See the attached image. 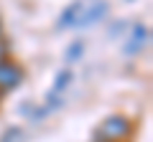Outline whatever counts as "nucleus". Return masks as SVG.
<instances>
[{"label": "nucleus", "mask_w": 153, "mask_h": 142, "mask_svg": "<svg viewBox=\"0 0 153 142\" xmlns=\"http://www.w3.org/2000/svg\"><path fill=\"white\" fill-rule=\"evenodd\" d=\"M133 132V124L125 114H110L94 130V142H125Z\"/></svg>", "instance_id": "obj_1"}, {"label": "nucleus", "mask_w": 153, "mask_h": 142, "mask_svg": "<svg viewBox=\"0 0 153 142\" xmlns=\"http://www.w3.org/2000/svg\"><path fill=\"white\" fill-rule=\"evenodd\" d=\"M125 3H133V0H125Z\"/></svg>", "instance_id": "obj_11"}, {"label": "nucleus", "mask_w": 153, "mask_h": 142, "mask_svg": "<svg viewBox=\"0 0 153 142\" xmlns=\"http://www.w3.org/2000/svg\"><path fill=\"white\" fill-rule=\"evenodd\" d=\"M61 104H64L61 94H54V91H51L49 97H46L44 107H36V109L31 112V119H33V122H36V119H46V117H49V114H54L56 109H61Z\"/></svg>", "instance_id": "obj_6"}, {"label": "nucleus", "mask_w": 153, "mask_h": 142, "mask_svg": "<svg viewBox=\"0 0 153 142\" xmlns=\"http://www.w3.org/2000/svg\"><path fill=\"white\" fill-rule=\"evenodd\" d=\"M3 59H10V46L0 38V61H3Z\"/></svg>", "instance_id": "obj_10"}, {"label": "nucleus", "mask_w": 153, "mask_h": 142, "mask_svg": "<svg viewBox=\"0 0 153 142\" xmlns=\"http://www.w3.org/2000/svg\"><path fill=\"white\" fill-rule=\"evenodd\" d=\"M148 41H151V31H148V26L135 23V26L130 28V36H128L125 43H123V53H125V56L143 53V48L148 46Z\"/></svg>", "instance_id": "obj_4"}, {"label": "nucleus", "mask_w": 153, "mask_h": 142, "mask_svg": "<svg viewBox=\"0 0 153 142\" xmlns=\"http://www.w3.org/2000/svg\"><path fill=\"white\" fill-rule=\"evenodd\" d=\"M23 130L21 127H10V130H5L3 135H0V142H23Z\"/></svg>", "instance_id": "obj_8"}, {"label": "nucleus", "mask_w": 153, "mask_h": 142, "mask_svg": "<svg viewBox=\"0 0 153 142\" xmlns=\"http://www.w3.org/2000/svg\"><path fill=\"white\" fill-rule=\"evenodd\" d=\"M82 53H84V43H82V41H74V43L66 48V64H71V61H76V59H82Z\"/></svg>", "instance_id": "obj_9"}, {"label": "nucleus", "mask_w": 153, "mask_h": 142, "mask_svg": "<svg viewBox=\"0 0 153 142\" xmlns=\"http://www.w3.org/2000/svg\"><path fill=\"white\" fill-rule=\"evenodd\" d=\"M82 8H84V0H74V3H69V5L61 10L56 28H59V31H66V28H76V20H79V15H82Z\"/></svg>", "instance_id": "obj_5"}, {"label": "nucleus", "mask_w": 153, "mask_h": 142, "mask_svg": "<svg viewBox=\"0 0 153 142\" xmlns=\"http://www.w3.org/2000/svg\"><path fill=\"white\" fill-rule=\"evenodd\" d=\"M107 13H110V3L107 0H89V3H84V8H82V15H79V20H76V28L97 26V23H102L105 18H107Z\"/></svg>", "instance_id": "obj_3"}, {"label": "nucleus", "mask_w": 153, "mask_h": 142, "mask_svg": "<svg viewBox=\"0 0 153 142\" xmlns=\"http://www.w3.org/2000/svg\"><path fill=\"white\" fill-rule=\"evenodd\" d=\"M71 79H74L71 69H61L59 74H56V79H54V89H51V91H54V94H61V91L71 84Z\"/></svg>", "instance_id": "obj_7"}, {"label": "nucleus", "mask_w": 153, "mask_h": 142, "mask_svg": "<svg viewBox=\"0 0 153 142\" xmlns=\"http://www.w3.org/2000/svg\"><path fill=\"white\" fill-rule=\"evenodd\" d=\"M0 99H3V94H0Z\"/></svg>", "instance_id": "obj_12"}, {"label": "nucleus", "mask_w": 153, "mask_h": 142, "mask_svg": "<svg viewBox=\"0 0 153 142\" xmlns=\"http://www.w3.org/2000/svg\"><path fill=\"white\" fill-rule=\"evenodd\" d=\"M23 79H26V74H23V69L13 59H3L0 61V94L16 91V89L23 84Z\"/></svg>", "instance_id": "obj_2"}]
</instances>
